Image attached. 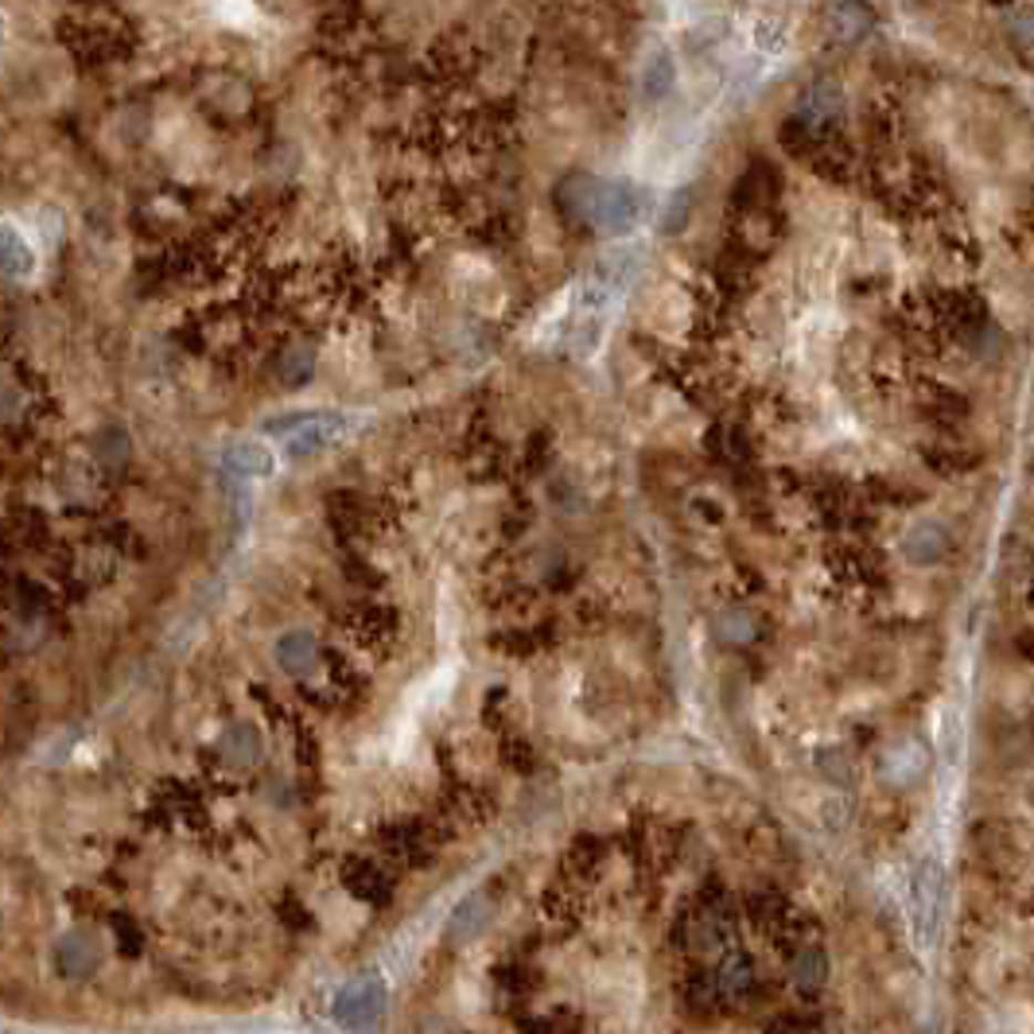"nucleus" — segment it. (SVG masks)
<instances>
[{
	"label": "nucleus",
	"instance_id": "1",
	"mask_svg": "<svg viewBox=\"0 0 1034 1034\" xmlns=\"http://www.w3.org/2000/svg\"><path fill=\"white\" fill-rule=\"evenodd\" d=\"M642 218V192L627 179H599L588 223L603 234H630Z\"/></svg>",
	"mask_w": 1034,
	"mask_h": 1034
},
{
	"label": "nucleus",
	"instance_id": "2",
	"mask_svg": "<svg viewBox=\"0 0 1034 1034\" xmlns=\"http://www.w3.org/2000/svg\"><path fill=\"white\" fill-rule=\"evenodd\" d=\"M945 910V871L938 859H926L914 876V933L922 945H933Z\"/></svg>",
	"mask_w": 1034,
	"mask_h": 1034
},
{
	"label": "nucleus",
	"instance_id": "3",
	"mask_svg": "<svg viewBox=\"0 0 1034 1034\" xmlns=\"http://www.w3.org/2000/svg\"><path fill=\"white\" fill-rule=\"evenodd\" d=\"M382 1011H385V980H378V976L351 980V984L339 992V1000H334V1019L347 1026L374 1023Z\"/></svg>",
	"mask_w": 1034,
	"mask_h": 1034
},
{
	"label": "nucleus",
	"instance_id": "4",
	"mask_svg": "<svg viewBox=\"0 0 1034 1034\" xmlns=\"http://www.w3.org/2000/svg\"><path fill=\"white\" fill-rule=\"evenodd\" d=\"M825 24L836 40H859L876 28V12H871L868 0H828Z\"/></svg>",
	"mask_w": 1034,
	"mask_h": 1034
},
{
	"label": "nucleus",
	"instance_id": "5",
	"mask_svg": "<svg viewBox=\"0 0 1034 1034\" xmlns=\"http://www.w3.org/2000/svg\"><path fill=\"white\" fill-rule=\"evenodd\" d=\"M844 110V94L836 82H817L813 90H805L802 105H797V121L813 133H820L825 125H833Z\"/></svg>",
	"mask_w": 1034,
	"mask_h": 1034
},
{
	"label": "nucleus",
	"instance_id": "6",
	"mask_svg": "<svg viewBox=\"0 0 1034 1034\" xmlns=\"http://www.w3.org/2000/svg\"><path fill=\"white\" fill-rule=\"evenodd\" d=\"M97 969V945L82 930H71L55 949V972L63 980H86Z\"/></svg>",
	"mask_w": 1034,
	"mask_h": 1034
},
{
	"label": "nucleus",
	"instance_id": "7",
	"mask_svg": "<svg viewBox=\"0 0 1034 1034\" xmlns=\"http://www.w3.org/2000/svg\"><path fill=\"white\" fill-rule=\"evenodd\" d=\"M342 436V416H308L300 428H292L288 436V452L292 455H316L327 444Z\"/></svg>",
	"mask_w": 1034,
	"mask_h": 1034
},
{
	"label": "nucleus",
	"instance_id": "8",
	"mask_svg": "<svg viewBox=\"0 0 1034 1034\" xmlns=\"http://www.w3.org/2000/svg\"><path fill=\"white\" fill-rule=\"evenodd\" d=\"M907 560L910 565H938V560H945L949 552V534L938 526V521H918L914 529L907 534Z\"/></svg>",
	"mask_w": 1034,
	"mask_h": 1034
},
{
	"label": "nucleus",
	"instance_id": "9",
	"mask_svg": "<svg viewBox=\"0 0 1034 1034\" xmlns=\"http://www.w3.org/2000/svg\"><path fill=\"white\" fill-rule=\"evenodd\" d=\"M676 86V66H673V55H669L665 48H658L650 59H645L642 66V79H638V90H642V97L650 105L665 102L669 90Z\"/></svg>",
	"mask_w": 1034,
	"mask_h": 1034
},
{
	"label": "nucleus",
	"instance_id": "10",
	"mask_svg": "<svg viewBox=\"0 0 1034 1034\" xmlns=\"http://www.w3.org/2000/svg\"><path fill=\"white\" fill-rule=\"evenodd\" d=\"M486 914H490V902H486L483 895H467V899L452 910L447 941H452V945H467V941H475L486 926Z\"/></svg>",
	"mask_w": 1034,
	"mask_h": 1034
},
{
	"label": "nucleus",
	"instance_id": "11",
	"mask_svg": "<svg viewBox=\"0 0 1034 1034\" xmlns=\"http://www.w3.org/2000/svg\"><path fill=\"white\" fill-rule=\"evenodd\" d=\"M596 187H599V179L596 176H568L565 184H560V192H557V203H560V210H565L568 218H576V223H588L591 218V203H596Z\"/></svg>",
	"mask_w": 1034,
	"mask_h": 1034
},
{
	"label": "nucleus",
	"instance_id": "12",
	"mask_svg": "<svg viewBox=\"0 0 1034 1034\" xmlns=\"http://www.w3.org/2000/svg\"><path fill=\"white\" fill-rule=\"evenodd\" d=\"M926 771H930V755H926L922 743H902V747L895 751V755L887 758V766H883L887 778L899 782V786H910V782H918Z\"/></svg>",
	"mask_w": 1034,
	"mask_h": 1034
},
{
	"label": "nucleus",
	"instance_id": "13",
	"mask_svg": "<svg viewBox=\"0 0 1034 1034\" xmlns=\"http://www.w3.org/2000/svg\"><path fill=\"white\" fill-rule=\"evenodd\" d=\"M226 467L234 471L238 478H265L272 475V452L265 444H234L230 452H226Z\"/></svg>",
	"mask_w": 1034,
	"mask_h": 1034
},
{
	"label": "nucleus",
	"instance_id": "14",
	"mask_svg": "<svg viewBox=\"0 0 1034 1034\" xmlns=\"http://www.w3.org/2000/svg\"><path fill=\"white\" fill-rule=\"evenodd\" d=\"M277 658H280V665L292 669V673H308V669L316 665V658H319V645H316V638H311L308 630H292V634L280 638Z\"/></svg>",
	"mask_w": 1034,
	"mask_h": 1034
},
{
	"label": "nucleus",
	"instance_id": "15",
	"mask_svg": "<svg viewBox=\"0 0 1034 1034\" xmlns=\"http://www.w3.org/2000/svg\"><path fill=\"white\" fill-rule=\"evenodd\" d=\"M0 272L4 277H28L32 272V249L12 226H0Z\"/></svg>",
	"mask_w": 1034,
	"mask_h": 1034
},
{
	"label": "nucleus",
	"instance_id": "16",
	"mask_svg": "<svg viewBox=\"0 0 1034 1034\" xmlns=\"http://www.w3.org/2000/svg\"><path fill=\"white\" fill-rule=\"evenodd\" d=\"M223 755L230 758V763H238V766L257 763V755H261V735H257L249 724L230 727V732H226V740H223Z\"/></svg>",
	"mask_w": 1034,
	"mask_h": 1034
},
{
	"label": "nucleus",
	"instance_id": "17",
	"mask_svg": "<svg viewBox=\"0 0 1034 1034\" xmlns=\"http://www.w3.org/2000/svg\"><path fill=\"white\" fill-rule=\"evenodd\" d=\"M794 976H797V988H802V992H817V988L825 984V976H828L825 953H820V949H809V953H802V957H797V964H794Z\"/></svg>",
	"mask_w": 1034,
	"mask_h": 1034
},
{
	"label": "nucleus",
	"instance_id": "18",
	"mask_svg": "<svg viewBox=\"0 0 1034 1034\" xmlns=\"http://www.w3.org/2000/svg\"><path fill=\"white\" fill-rule=\"evenodd\" d=\"M693 218V187H676L673 199H669L665 215H661V230L665 234H681Z\"/></svg>",
	"mask_w": 1034,
	"mask_h": 1034
},
{
	"label": "nucleus",
	"instance_id": "19",
	"mask_svg": "<svg viewBox=\"0 0 1034 1034\" xmlns=\"http://www.w3.org/2000/svg\"><path fill=\"white\" fill-rule=\"evenodd\" d=\"M941 751H945V758L953 766L964 758V724L957 709H949L945 716H941Z\"/></svg>",
	"mask_w": 1034,
	"mask_h": 1034
},
{
	"label": "nucleus",
	"instance_id": "20",
	"mask_svg": "<svg viewBox=\"0 0 1034 1034\" xmlns=\"http://www.w3.org/2000/svg\"><path fill=\"white\" fill-rule=\"evenodd\" d=\"M311 370H316V359H311L308 351H292L285 362H280V378H285V385H303L311 378Z\"/></svg>",
	"mask_w": 1034,
	"mask_h": 1034
},
{
	"label": "nucleus",
	"instance_id": "21",
	"mask_svg": "<svg viewBox=\"0 0 1034 1034\" xmlns=\"http://www.w3.org/2000/svg\"><path fill=\"white\" fill-rule=\"evenodd\" d=\"M720 988L724 992H743V988L751 984V964H747V957H732V961L724 964V972H720Z\"/></svg>",
	"mask_w": 1034,
	"mask_h": 1034
},
{
	"label": "nucleus",
	"instance_id": "22",
	"mask_svg": "<svg viewBox=\"0 0 1034 1034\" xmlns=\"http://www.w3.org/2000/svg\"><path fill=\"white\" fill-rule=\"evenodd\" d=\"M755 43L766 51H782L786 48V40H782V24H774V20H763V24L755 28Z\"/></svg>",
	"mask_w": 1034,
	"mask_h": 1034
}]
</instances>
